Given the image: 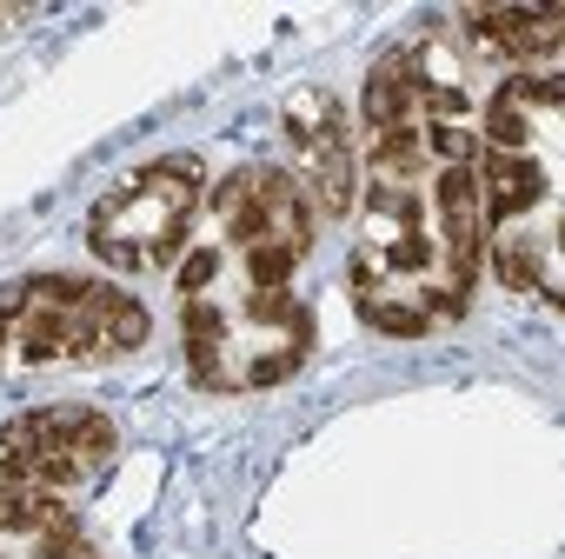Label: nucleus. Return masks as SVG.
<instances>
[{
	"label": "nucleus",
	"mask_w": 565,
	"mask_h": 559,
	"mask_svg": "<svg viewBox=\"0 0 565 559\" xmlns=\"http://www.w3.org/2000/svg\"><path fill=\"white\" fill-rule=\"evenodd\" d=\"M114 453H120V433H114L107 413H94V407H34L0 433V479L81 499L87 486L107 479Z\"/></svg>",
	"instance_id": "obj_6"
},
{
	"label": "nucleus",
	"mask_w": 565,
	"mask_h": 559,
	"mask_svg": "<svg viewBox=\"0 0 565 559\" xmlns=\"http://www.w3.org/2000/svg\"><path fill=\"white\" fill-rule=\"evenodd\" d=\"M279 140H287V180L313 200L320 220H347L360 193V147L347 107L327 87H294L279 101Z\"/></svg>",
	"instance_id": "obj_7"
},
{
	"label": "nucleus",
	"mask_w": 565,
	"mask_h": 559,
	"mask_svg": "<svg viewBox=\"0 0 565 559\" xmlns=\"http://www.w3.org/2000/svg\"><path fill=\"white\" fill-rule=\"evenodd\" d=\"M459 34L479 67L499 61L505 74H558V8H459Z\"/></svg>",
	"instance_id": "obj_9"
},
{
	"label": "nucleus",
	"mask_w": 565,
	"mask_h": 559,
	"mask_svg": "<svg viewBox=\"0 0 565 559\" xmlns=\"http://www.w3.org/2000/svg\"><path fill=\"white\" fill-rule=\"evenodd\" d=\"M206 213V160L200 154H160L127 167L87 213V253L127 280L180 266L193 226Z\"/></svg>",
	"instance_id": "obj_5"
},
{
	"label": "nucleus",
	"mask_w": 565,
	"mask_h": 559,
	"mask_svg": "<svg viewBox=\"0 0 565 559\" xmlns=\"http://www.w3.org/2000/svg\"><path fill=\"white\" fill-rule=\"evenodd\" d=\"M320 213L287 167L246 160L206 187V220L180 253V347L200 393H273L287 387L313 340V300L300 273L313 260Z\"/></svg>",
	"instance_id": "obj_2"
},
{
	"label": "nucleus",
	"mask_w": 565,
	"mask_h": 559,
	"mask_svg": "<svg viewBox=\"0 0 565 559\" xmlns=\"http://www.w3.org/2000/svg\"><path fill=\"white\" fill-rule=\"evenodd\" d=\"M479 54L426 28L386 48L360 101V233L347 253L353 314L386 340H426L452 327L486 273L479 233Z\"/></svg>",
	"instance_id": "obj_1"
},
{
	"label": "nucleus",
	"mask_w": 565,
	"mask_h": 559,
	"mask_svg": "<svg viewBox=\"0 0 565 559\" xmlns=\"http://www.w3.org/2000/svg\"><path fill=\"white\" fill-rule=\"evenodd\" d=\"M153 314L94 273H21L0 287V373L100 367L140 354Z\"/></svg>",
	"instance_id": "obj_4"
},
{
	"label": "nucleus",
	"mask_w": 565,
	"mask_h": 559,
	"mask_svg": "<svg viewBox=\"0 0 565 559\" xmlns=\"http://www.w3.org/2000/svg\"><path fill=\"white\" fill-rule=\"evenodd\" d=\"M0 559H100L67 493L0 479Z\"/></svg>",
	"instance_id": "obj_8"
},
{
	"label": "nucleus",
	"mask_w": 565,
	"mask_h": 559,
	"mask_svg": "<svg viewBox=\"0 0 565 559\" xmlns=\"http://www.w3.org/2000/svg\"><path fill=\"white\" fill-rule=\"evenodd\" d=\"M479 233L512 294H565V94L558 74H499L479 114Z\"/></svg>",
	"instance_id": "obj_3"
}]
</instances>
